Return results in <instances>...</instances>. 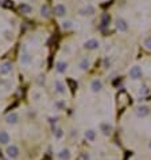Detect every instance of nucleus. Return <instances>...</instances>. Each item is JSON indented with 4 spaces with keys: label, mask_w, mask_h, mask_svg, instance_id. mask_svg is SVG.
I'll return each instance as SVG.
<instances>
[{
    "label": "nucleus",
    "mask_w": 151,
    "mask_h": 160,
    "mask_svg": "<svg viewBox=\"0 0 151 160\" xmlns=\"http://www.w3.org/2000/svg\"><path fill=\"white\" fill-rule=\"evenodd\" d=\"M100 47V42H98L97 39H88L85 43H84V49H86V50L89 51H93V50H97V49Z\"/></svg>",
    "instance_id": "1"
},
{
    "label": "nucleus",
    "mask_w": 151,
    "mask_h": 160,
    "mask_svg": "<svg viewBox=\"0 0 151 160\" xmlns=\"http://www.w3.org/2000/svg\"><path fill=\"white\" fill-rule=\"evenodd\" d=\"M116 28L119 33H126L128 30V23L124 18H117L116 19Z\"/></svg>",
    "instance_id": "2"
},
{
    "label": "nucleus",
    "mask_w": 151,
    "mask_h": 160,
    "mask_svg": "<svg viewBox=\"0 0 151 160\" xmlns=\"http://www.w3.org/2000/svg\"><path fill=\"white\" fill-rule=\"evenodd\" d=\"M130 78L131 80H139V78L142 77V67L140 66H132L131 69H130Z\"/></svg>",
    "instance_id": "3"
},
{
    "label": "nucleus",
    "mask_w": 151,
    "mask_h": 160,
    "mask_svg": "<svg viewBox=\"0 0 151 160\" xmlns=\"http://www.w3.org/2000/svg\"><path fill=\"white\" fill-rule=\"evenodd\" d=\"M5 153H7V156L10 159H16L19 156V148L16 145H10V147H7Z\"/></svg>",
    "instance_id": "4"
},
{
    "label": "nucleus",
    "mask_w": 151,
    "mask_h": 160,
    "mask_svg": "<svg viewBox=\"0 0 151 160\" xmlns=\"http://www.w3.org/2000/svg\"><path fill=\"white\" fill-rule=\"evenodd\" d=\"M150 110L151 109L147 105H142V106L136 108V116H138V117H140V118L147 117V116L150 115Z\"/></svg>",
    "instance_id": "5"
},
{
    "label": "nucleus",
    "mask_w": 151,
    "mask_h": 160,
    "mask_svg": "<svg viewBox=\"0 0 151 160\" xmlns=\"http://www.w3.org/2000/svg\"><path fill=\"white\" fill-rule=\"evenodd\" d=\"M20 63H22L23 66H28L31 65V62H33V57H31V54L26 53V51H23L22 54H20Z\"/></svg>",
    "instance_id": "6"
},
{
    "label": "nucleus",
    "mask_w": 151,
    "mask_h": 160,
    "mask_svg": "<svg viewBox=\"0 0 151 160\" xmlns=\"http://www.w3.org/2000/svg\"><path fill=\"white\" fill-rule=\"evenodd\" d=\"M95 7L93 5H91V4H88V5H85V7H82L80 10V14L81 15H84V16H92V15H95Z\"/></svg>",
    "instance_id": "7"
},
{
    "label": "nucleus",
    "mask_w": 151,
    "mask_h": 160,
    "mask_svg": "<svg viewBox=\"0 0 151 160\" xmlns=\"http://www.w3.org/2000/svg\"><path fill=\"white\" fill-rule=\"evenodd\" d=\"M11 71H12V65H11V62H3L2 65H0V74L2 75H7V74H10Z\"/></svg>",
    "instance_id": "8"
},
{
    "label": "nucleus",
    "mask_w": 151,
    "mask_h": 160,
    "mask_svg": "<svg viewBox=\"0 0 151 160\" xmlns=\"http://www.w3.org/2000/svg\"><path fill=\"white\" fill-rule=\"evenodd\" d=\"M54 14H56V16H58V18H62V16L66 15V7L59 3V4H57L54 7Z\"/></svg>",
    "instance_id": "9"
},
{
    "label": "nucleus",
    "mask_w": 151,
    "mask_h": 160,
    "mask_svg": "<svg viewBox=\"0 0 151 160\" xmlns=\"http://www.w3.org/2000/svg\"><path fill=\"white\" fill-rule=\"evenodd\" d=\"M56 70L58 74H63V73L68 70V63H66L65 61H58L56 63Z\"/></svg>",
    "instance_id": "10"
},
{
    "label": "nucleus",
    "mask_w": 151,
    "mask_h": 160,
    "mask_svg": "<svg viewBox=\"0 0 151 160\" xmlns=\"http://www.w3.org/2000/svg\"><path fill=\"white\" fill-rule=\"evenodd\" d=\"M5 121H7V124H10V125L16 124L19 121V115L15 112L10 113V115H7V117H5Z\"/></svg>",
    "instance_id": "11"
},
{
    "label": "nucleus",
    "mask_w": 151,
    "mask_h": 160,
    "mask_svg": "<svg viewBox=\"0 0 151 160\" xmlns=\"http://www.w3.org/2000/svg\"><path fill=\"white\" fill-rule=\"evenodd\" d=\"M91 89H92V92H93V93L100 92V90L103 89V82H101L100 80H93V81H92V83H91Z\"/></svg>",
    "instance_id": "12"
},
{
    "label": "nucleus",
    "mask_w": 151,
    "mask_h": 160,
    "mask_svg": "<svg viewBox=\"0 0 151 160\" xmlns=\"http://www.w3.org/2000/svg\"><path fill=\"white\" fill-rule=\"evenodd\" d=\"M89 66H91V61H89V58H82V59L80 61V63H78V67H80V70H82V71L88 70Z\"/></svg>",
    "instance_id": "13"
},
{
    "label": "nucleus",
    "mask_w": 151,
    "mask_h": 160,
    "mask_svg": "<svg viewBox=\"0 0 151 160\" xmlns=\"http://www.w3.org/2000/svg\"><path fill=\"white\" fill-rule=\"evenodd\" d=\"M10 143V135L5 130H0V144L7 145Z\"/></svg>",
    "instance_id": "14"
},
{
    "label": "nucleus",
    "mask_w": 151,
    "mask_h": 160,
    "mask_svg": "<svg viewBox=\"0 0 151 160\" xmlns=\"http://www.w3.org/2000/svg\"><path fill=\"white\" fill-rule=\"evenodd\" d=\"M84 136H85L86 140H89V141H95V139H96V132H95L93 129H88L85 133H84Z\"/></svg>",
    "instance_id": "15"
},
{
    "label": "nucleus",
    "mask_w": 151,
    "mask_h": 160,
    "mask_svg": "<svg viewBox=\"0 0 151 160\" xmlns=\"http://www.w3.org/2000/svg\"><path fill=\"white\" fill-rule=\"evenodd\" d=\"M19 10L22 11V14H31V11H33V8H31L30 5L27 4V3H22V4L19 5Z\"/></svg>",
    "instance_id": "16"
},
{
    "label": "nucleus",
    "mask_w": 151,
    "mask_h": 160,
    "mask_svg": "<svg viewBox=\"0 0 151 160\" xmlns=\"http://www.w3.org/2000/svg\"><path fill=\"white\" fill-rule=\"evenodd\" d=\"M58 156H59V159H61V160H69V159H70V151L66 149V148H65V149L61 151L59 155H58Z\"/></svg>",
    "instance_id": "17"
},
{
    "label": "nucleus",
    "mask_w": 151,
    "mask_h": 160,
    "mask_svg": "<svg viewBox=\"0 0 151 160\" xmlns=\"http://www.w3.org/2000/svg\"><path fill=\"white\" fill-rule=\"evenodd\" d=\"M54 86H56V90L58 93H61V94H62V93H65V85H63L62 82H61V81H56V82H54Z\"/></svg>",
    "instance_id": "18"
},
{
    "label": "nucleus",
    "mask_w": 151,
    "mask_h": 160,
    "mask_svg": "<svg viewBox=\"0 0 151 160\" xmlns=\"http://www.w3.org/2000/svg\"><path fill=\"white\" fill-rule=\"evenodd\" d=\"M109 24V15L108 14H103L101 16V28H105Z\"/></svg>",
    "instance_id": "19"
},
{
    "label": "nucleus",
    "mask_w": 151,
    "mask_h": 160,
    "mask_svg": "<svg viewBox=\"0 0 151 160\" xmlns=\"http://www.w3.org/2000/svg\"><path fill=\"white\" fill-rule=\"evenodd\" d=\"M40 15L45 16V18H47L49 15H50V11H49V7L46 4H43L42 7H40Z\"/></svg>",
    "instance_id": "20"
},
{
    "label": "nucleus",
    "mask_w": 151,
    "mask_h": 160,
    "mask_svg": "<svg viewBox=\"0 0 151 160\" xmlns=\"http://www.w3.org/2000/svg\"><path fill=\"white\" fill-rule=\"evenodd\" d=\"M100 128H101V130H103L104 135H109V133H111V130H112L111 125H108V124H101Z\"/></svg>",
    "instance_id": "21"
},
{
    "label": "nucleus",
    "mask_w": 151,
    "mask_h": 160,
    "mask_svg": "<svg viewBox=\"0 0 151 160\" xmlns=\"http://www.w3.org/2000/svg\"><path fill=\"white\" fill-rule=\"evenodd\" d=\"M73 22L72 20H65V22H62V28L63 30H70V28H73Z\"/></svg>",
    "instance_id": "22"
},
{
    "label": "nucleus",
    "mask_w": 151,
    "mask_h": 160,
    "mask_svg": "<svg viewBox=\"0 0 151 160\" xmlns=\"http://www.w3.org/2000/svg\"><path fill=\"white\" fill-rule=\"evenodd\" d=\"M143 46L147 49V50H151V35L144 38V40H143Z\"/></svg>",
    "instance_id": "23"
},
{
    "label": "nucleus",
    "mask_w": 151,
    "mask_h": 160,
    "mask_svg": "<svg viewBox=\"0 0 151 160\" xmlns=\"http://www.w3.org/2000/svg\"><path fill=\"white\" fill-rule=\"evenodd\" d=\"M103 66H104V67H109V66H111V59H109V58H104Z\"/></svg>",
    "instance_id": "24"
},
{
    "label": "nucleus",
    "mask_w": 151,
    "mask_h": 160,
    "mask_svg": "<svg viewBox=\"0 0 151 160\" xmlns=\"http://www.w3.org/2000/svg\"><path fill=\"white\" fill-rule=\"evenodd\" d=\"M78 160H89V155H88V153H81Z\"/></svg>",
    "instance_id": "25"
},
{
    "label": "nucleus",
    "mask_w": 151,
    "mask_h": 160,
    "mask_svg": "<svg viewBox=\"0 0 151 160\" xmlns=\"http://www.w3.org/2000/svg\"><path fill=\"white\" fill-rule=\"evenodd\" d=\"M62 135H63V133H62V129H58L57 132H56V137H57V139H61V137H62Z\"/></svg>",
    "instance_id": "26"
},
{
    "label": "nucleus",
    "mask_w": 151,
    "mask_h": 160,
    "mask_svg": "<svg viewBox=\"0 0 151 160\" xmlns=\"http://www.w3.org/2000/svg\"><path fill=\"white\" fill-rule=\"evenodd\" d=\"M149 92H150V90H149V88H147V86H143V88H142V90H140L142 94H147Z\"/></svg>",
    "instance_id": "27"
},
{
    "label": "nucleus",
    "mask_w": 151,
    "mask_h": 160,
    "mask_svg": "<svg viewBox=\"0 0 151 160\" xmlns=\"http://www.w3.org/2000/svg\"><path fill=\"white\" fill-rule=\"evenodd\" d=\"M149 148H150V149H151V141L149 143Z\"/></svg>",
    "instance_id": "28"
}]
</instances>
